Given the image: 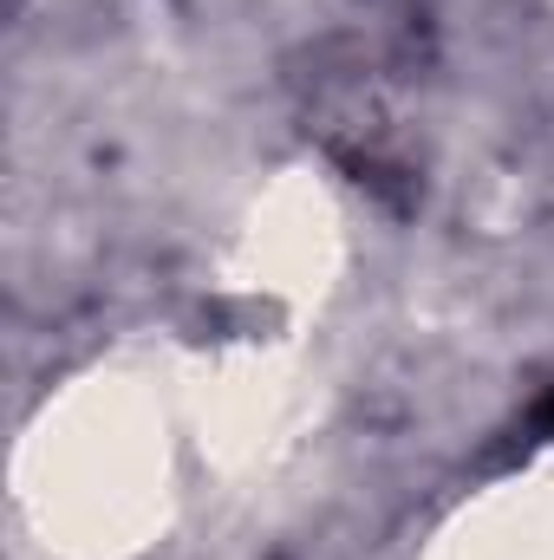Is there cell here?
I'll return each instance as SVG.
<instances>
[{
    "label": "cell",
    "mask_w": 554,
    "mask_h": 560,
    "mask_svg": "<svg viewBox=\"0 0 554 560\" xmlns=\"http://www.w3.org/2000/svg\"><path fill=\"white\" fill-rule=\"evenodd\" d=\"M535 423H549V430H554V392H549V405H542V411H535Z\"/></svg>",
    "instance_id": "6da1fadb"
}]
</instances>
